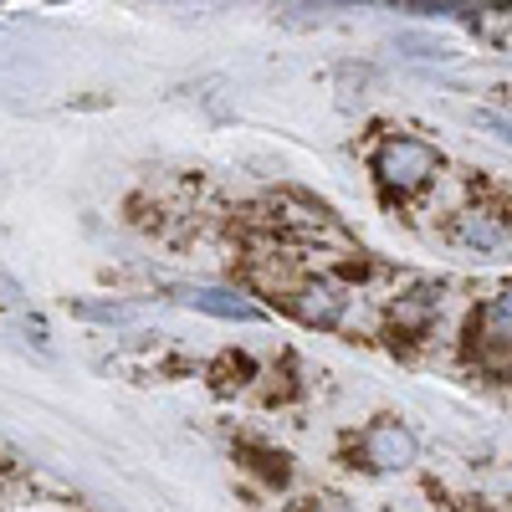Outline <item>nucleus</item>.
<instances>
[{"label": "nucleus", "mask_w": 512, "mask_h": 512, "mask_svg": "<svg viewBox=\"0 0 512 512\" xmlns=\"http://www.w3.org/2000/svg\"><path fill=\"white\" fill-rule=\"evenodd\" d=\"M379 175L395 190H415L436 175V149L420 144V139H390L379 149Z\"/></svg>", "instance_id": "nucleus-1"}, {"label": "nucleus", "mask_w": 512, "mask_h": 512, "mask_svg": "<svg viewBox=\"0 0 512 512\" xmlns=\"http://www.w3.org/2000/svg\"><path fill=\"white\" fill-rule=\"evenodd\" d=\"M364 451L374 466H384V472H395V466H410L415 461V436L405 431L400 420H379L374 431L364 436Z\"/></svg>", "instance_id": "nucleus-2"}, {"label": "nucleus", "mask_w": 512, "mask_h": 512, "mask_svg": "<svg viewBox=\"0 0 512 512\" xmlns=\"http://www.w3.org/2000/svg\"><path fill=\"white\" fill-rule=\"evenodd\" d=\"M190 308H200V313H216V318H241V323H251L256 318V308L251 303H241V297H231V292H221V287H195L190 297H185Z\"/></svg>", "instance_id": "nucleus-3"}, {"label": "nucleus", "mask_w": 512, "mask_h": 512, "mask_svg": "<svg viewBox=\"0 0 512 512\" xmlns=\"http://www.w3.org/2000/svg\"><path fill=\"white\" fill-rule=\"evenodd\" d=\"M482 333H487V344H512V292H502V297H492V303H487Z\"/></svg>", "instance_id": "nucleus-4"}, {"label": "nucleus", "mask_w": 512, "mask_h": 512, "mask_svg": "<svg viewBox=\"0 0 512 512\" xmlns=\"http://www.w3.org/2000/svg\"><path fill=\"white\" fill-rule=\"evenodd\" d=\"M303 313H308L313 323H333L338 313H344V297H338L333 287H308V303H303Z\"/></svg>", "instance_id": "nucleus-5"}, {"label": "nucleus", "mask_w": 512, "mask_h": 512, "mask_svg": "<svg viewBox=\"0 0 512 512\" xmlns=\"http://www.w3.org/2000/svg\"><path fill=\"white\" fill-rule=\"evenodd\" d=\"M456 236L472 241V246H497V241H502V231H497L492 221H477V216H466V221L456 226Z\"/></svg>", "instance_id": "nucleus-6"}, {"label": "nucleus", "mask_w": 512, "mask_h": 512, "mask_svg": "<svg viewBox=\"0 0 512 512\" xmlns=\"http://www.w3.org/2000/svg\"><path fill=\"white\" fill-rule=\"evenodd\" d=\"M482 123H487V128H497V134L512 144V123H507V118H497V113H482Z\"/></svg>", "instance_id": "nucleus-7"}]
</instances>
